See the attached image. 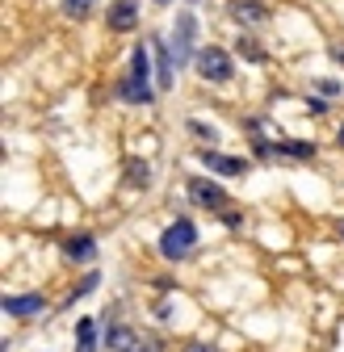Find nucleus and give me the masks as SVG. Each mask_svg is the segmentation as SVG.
Listing matches in <instances>:
<instances>
[{
    "instance_id": "obj_23",
    "label": "nucleus",
    "mask_w": 344,
    "mask_h": 352,
    "mask_svg": "<svg viewBox=\"0 0 344 352\" xmlns=\"http://www.w3.org/2000/svg\"><path fill=\"white\" fill-rule=\"evenodd\" d=\"M155 5H172V0H155Z\"/></svg>"
},
{
    "instance_id": "obj_21",
    "label": "nucleus",
    "mask_w": 344,
    "mask_h": 352,
    "mask_svg": "<svg viewBox=\"0 0 344 352\" xmlns=\"http://www.w3.org/2000/svg\"><path fill=\"white\" fill-rule=\"evenodd\" d=\"M332 55H336V63H344V47H336V51H332Z\"/></svg>"
},
{
    "instance_id": "obj_11",
    "label": "nucleus",
    "mask_w": 344,
    "mask_h": 352,
    "mask_svg": "<svg viewBox=\"0 0 344 352\" xmlns=\"http://www.w3.org/2000/svg\"><path fill=\"white\" fill-rule=\"evenodd\" d=\"M97 348V319H80L76 323V352H93Z\"/></svg>"
},
{
    "instance_id": "obj_5",
    "label": "nucleus",
    "mask_w": 344,
    "mask_h": 352,
    "mask_svg": "<svg viewBox=\"0 0 344 352\" xmlns=\"http://www.w3.org/2000/svg\"><path fill=\"white\" fill-rule=\"evenodd\" d=\"M105 21H109V30H118V34L135 30V21H139V0H114Z\"/></svg>"
},
{
    "instance_id": "obj_9",
    "label": "nucleus",
    "mask_w": 344,
    "mask_h": 352,
    "mask_svg": "<svg viewBox=\"0 0 344 352\" xmlns=\"http://www.w3.org/2000/svg\"><path fill=\"white\" fill-rule=\"evenodd\" d=\"M42 294H21V298H5V315H17V319H25V315H38L42 311Z\"/></svg>"
},
{
    "instance_id": "obj_22",
    "label": "nucleus",
    "mask_w": 344,
    "mask_h": 352,
    "mask_svg": "<svg viewBox=\"0 0 344 352\" xmlns=\"http://www.w3.org/2000/svg\"><path fill=\"white\" fill-rule=\"evenodd\" d=\"M336 139H340V147H344V126H340V135H336Z\"/></svg>"
},
{
    "instance_id": "obj_2",
    "label": "nucleus",
    "mask_w": 344,
    "mask_h": 352,
    "mask_svg": "<svg viewBox=\"0 0 344 352\" xmlns=\"http://www.w3.org/2000/svg\"><path fill=\"white\" fill-rule=\"evenodd\" d=\"M193 42H197V21H193V13H177V30H172V42H168L172 63H177V67H185V63L197 59Z\"/></svg>"
},
{
    "instance_id": "obj_14",
    "label": "nucleus",
    "mask_w": 344,
    "mask_h": 352,
    "mask_svg": "<svg viewBox=\"0 0 344 352\" xmlns=\"http://www.w3.org/2000/svg\"><path fill=\"white\" fill-rule=\"evenodd\" d=\"M273 151H281V155H298V160H311V155H315V143H277Z\"/></svg>"
},
{
    "instance_id": "obj_20",
    "label": "nucleus",
    "mask_w": 344,
    "mask_h": 352,
    "mask_svg": "<svg viewBox=\"0 0 344 352\" xmlns=\"http://www.w3.org/2000/svg\"><path fill=\"white\" fill-rule=\"evenodd\" d=\"M185 352H214V348H210V344H189Z\"/></svg>"
},
{
    "instance_id": "obj_8",
    "label": "nucleus",
    "mask_w": 344,
    "mask_h": 352,
    "mask_svg": "<svg viewBox=\"0 0 344 352\" xmlns=\"http://www.w3.org/2000/svg\"><path fill=\"white\" fill-rule=\"evenodd\" d=\"M118 93H122V101H131V105H151V84L147 80H135V76H126L122 84H118Z\"/></svg>"
},
{
    "instance_id": "obj_15",
    "label": "nucleus",
    "mask_w": 344,
    "mask_h": 352,
    "mask_svg": "<svg viewBox=\"0 0 344 352\" xmlns=\"http://www.w3.org/2000/svg\"><path fill=\"white\" fill-rule=\"evenodd\" d=\"M89 9H93V0H63V13L67 17H84Z\"/></svg>"
},
{
    "instance_id": "obj_1",
    "label": "nucleus",
    "mask_w": 344,
    "mask_h": 352,
    "mask_svg": "<svg viewBox=\"0 0 344 352\" xmlns=\"http://www.w3.org/2000/svg\"><path fill=\"white\" fill-rule=\"evenodd\" d=\"M193 243H197V227L189 223V218H177L164 235H160V252H164V260H185L189 252H193Z\"/></svg>"
},
{
    "instance_id": "obj_12",
    "label": "nucleus",
    "mask_w": 344,
    "mask_h": 352,
    "mask_svg": "<svg viewBox=\"0 0 344 352\" xmlns=\"http://www.w3.org/2000/svg\"><path fill=\"white\" fill-rule=\"evenodd\" d=\"M67 256H72V260H80V264H84V260H93V256H97L93 235H76V239L67 243Z\"/></svg>"
},
{
    "instance_id": "obj_13",
    "label": "nucleus",
    "mask_w": 344,
    "mask_h": 352,
    "mask_svg": "<svg viewBox=\"0 0 344 352\" xmlns=\"http://www.w3.org/2000/svg\"><path fill=\"white\" fill-rule=\"evenodd\" d=\"M131 76H135V80H147V76H151V55H147V47H135V51H131Z\"/></svg>"
},
{
    "instance_id": "obj_18",
    "label": "nucleus",
    "mask_w": 344,
    "mask_h": 352,
    "mask_svg": "<svg viewBox=\"0 0 344 352\" xmlns=\"http://www.w3.org/2000/svg\"><path fill=\"white\" fill-rule=\"evenodd\" d=\"M189 130H193L197 139H210V143L219 139V130H214V126H206V122H189Z\"/></svg>"
},
{
    "instance_id": "obj_24",
    "label": "nucleus",
    "mask_w": 344,
    "mask_h": 352,
    "mask_svg": "<svg viewBox=\"0 0 344 352\" xmlns=\"http://www.w3.org/2000/svg\"><path fill=\"white\" fill-rule=\"evenodd\" d=\"M340 235H344V223H340Z\"/></svg>"
},
{
    "instance_id": "obj_6",
    "label": "nucleus",
    "mask_w": 344,
    "mask_h": 352,
    "mask_svg": "<svg viewBox=\"0 0 344 352\" xmlns=\"http://www.w3.org/2000/svg\"><path fill=\"white\" fill-rule=\"evenodd\" d=\"M202 164L210 168V172H223V176H244L248 172V160H235V155H223V151H202Z\"/></svg>"
},
{
    "instance_id": "obj_10",
    "label": "nucleus",
    "mask_w": 344,
    "mask_h": 352,
    "mask_svg": "<svg viewBox=\"0 0 344 352\" xmlns=\"http://www.w3.org/2000/svg\"><path fill=\"white\" fill-rule=\"evenodd\" d=\"M151 51H155V67H160V88L168 93L172 88V51H168L164 38H151Z\"/></svg>"
},
{
    "instance_id": "obj_4",
    "label": "nucleus",
    "mask_w": 344,
    "mask_h": 352,
    "mask_svg": "<svg viewBox=\"0 0 344 352\" xmlns=\"http://www.w3.org/2000/svg\"><path fill=\"white\" fill-rule=\"evenodd\" d=\"M189 197H193L202 210H223V206H227V193L214 185V181H202V176H197V181H189Z\"/></svg>"
},
{
    "instance_id": "obj_19",
    "label": "nucleus",
    "mask_w": 344,
    "mask_h": 352,
    "mask_svg": "<svg viewBox=\"0 0 344 352\" xmlns=\"http://www.w3.org/2000/svg\"><path fill=\"white\" fill-rule=\"evenodd\" d=\"M239 55H248L252 63H261V47H256V42H248V38H239Z\"/></svg>"
},
{
    "instance_id": "obj_17",
    "label": "nucleus",
    "mask_w": 344,
    "mask_h": 352,
    "mask_svg": "<svg viewBox=\"0 0 344 352\" xmlns=\"http://www.w3.org/2000/svg\"><path fill=\"white\" fill-rule=\"evenodd\" d=\"M151 181V168L147 164H131V185H147Z\"/></svg>"
},
{
    "instance_id": "obj_7",
    "label": "nucleus",
    "mask_w": 344,
    "mask_h": 352,
    "mask_svg": "<svg viewBox=\"0 0 344 352\" xmlns=\"http://www.w3.org/2000/svg\"><path fill=\"white\" fill-rule=\"evenodd\" d=\"M105 348H109V352H143L135 327H109V331H105Z\"/></svg>"
},
{
    "instance_id": "obj_3",
    "label": "nucleus",
    "mask_w": 344,
    "mask_h": 352,
    "mask_svg": "<svg viewBox=\"0 0 344 352\" xmlns=\"http://www.w3.org/2000/svg\"><path fill=\"white\" fill-rule=\"evenodd\" d=\"M193 67H197V76H202V80H214V84L231 80V55H227L223 47H206V51H197Z\"/></svg>"
},
{
    "instance_id": "obj_16",
    "label": "nucleus",
    "mask_w": 344,
    "mask_h": 352,
    "mask_svg": "<svg viewBox=\"0 0 344 352\" xmlns=\"http://www.w3.org/2000/svg\"><path fill=\"white\" fill-rule=\"evenodd\" d=\"M235 17H239V21H261V17H265V9L244 5V0H239V5H235Z\"/></svg>"
}]
</instances>
